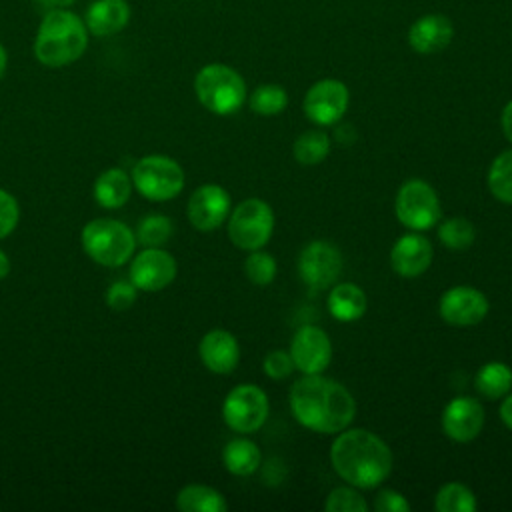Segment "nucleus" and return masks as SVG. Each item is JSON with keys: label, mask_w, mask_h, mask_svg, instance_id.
<instances>
[{"label": "nucleus", "mask_w": 512, "mask_h": 512, "mask_svg": "<svg viewBox=\"0 0 512 512\" xmlns=\"http://www.w3.org/2000/svg\"><path fill=\"white\" fill-rule=\"evenodd\" d=\"M176 278V260L162 248H146L130 264V282L138 290L158 292Z\"/></svg>", "instance_id": "obj_13"}, {"label": "nucleus", "mask_w": 512, "mask_h": 512, "mask_svg": "<svg viewBox=\"0 0 512 512\" xmlns=\"http://www.w3.org/2000/svg\"><path fill=\"white\" fill-rule=\"evenodd\" d=\"M230 214V196L218 184L196 188L188 200V220L196 230H216Z\"/></svg>", "instance_id": "obj_15"}, {"label": "nucleus", "mask_w": 512, "mask_h": 512, "mask_svg": "<svg viewBox=\"0 0 512 512\" xmlns=\"http://www.w3.org/2000/svg\"><path fill=\"white\" fill-rule=\"evenodd\" d=\"M484 426V408L470 396L452 398L442 412V430L454 442L474 440Z\"/></svg>", "instance_id": "obj_16"}, {"label": "nucleus", "mask_w": 512, "mask_h": 512, "mask_svg": "<svg viewBox=\"0 0 512 512\" xmlns=\"http://www.w3.org/2000/svg\"><path fill=\"white\" fill-rule=\"evenodd\" d=\"M172 236V220L162 214H150L138 222L136 240L146 248H160Z\"/></svg>", "instance_id": "obj_31"}, {"label": "nucleus", "mask_w": 512, "mask_h": 512, "mask_svg": "<svg viewBox=\"0 0 512 512\" xmlns=\"http://www.w3.org/2000/svg\"><path fill=\"white\" fill-rule=\"evenodd\" d=\"M454 36V26L444 14H426L408 30V44L418 54L442 52Z\"/></svg>", "instance_id": "obj_18"}, {"label": "nucleus", "mask_w": 512, "mask_h": 512, "mask_svg": "<svg viewBox=\"0 0 512 512\" xmlns=\"http://www.w3.org/2000/svg\"><path fill=\"white\" fill-rule=\"evenodd\" d=\"M18 218H20V210H18L16 198L0 188V240L6 238L16 228Z\"/></svg>", "instance_id": "obj_36"}, {"label": "nucleus", "mask_w": 512, "mask_h": 512, "mask_svg": "<svg viewBox=\"0 0 512 512\" xmlns=\"http://www.w3.org/2000/svg\"><path fill=\"white\" fill-rule=\"evenodd\" d=\"M194 92L200 104L220 116L234 114L246 102L242 76L226 64H208L194 78Z\"/></svg>", "instance_id": "obj_4"}, {"label": "nucleus", "mask_w": 512, "mask_h": 512, "mask_svg": "<svg viewBox=\"0 0 512 512\" xmlns=\"http://www.w3.org/2000/svg\"><path fill=\"white\" fill-rule=\"evenodd\" d=\"M500 418H502V422L512 430V394L502 402V406H500Z\"/></svg>", "instance_id": "obj_39"}, {"label": "nucleus", "mask_w": 512, "mask_h": 512, "mask_svg": "<svg viewBox=\"0 0 512 512\" xmlns=\"http://www.w3.org/2000/svg\"><path fill=\"white\" fill-rule=\"evenodd\" d=\"M438 310L452 326H474L488 314V298L472 286H454L442 294Z\"/></svg>", "instance_id": "obj_14"}, {"label": "nucleus", "mask_w": 512, "mask_h": 512, "mask_svg": "<svg viewBox=\"0 0 512 512\" xmlns=\"http://www.w3.org/2000/svg\"><path fill=\"white\" fill-rule=\"evenodd\" d=\"M348 98V88L340 80H318L304 96V114L318 126L336 124L348 108Z\"/></svg>", "instance_id": "obj_11"}, {"label": "nucleus", "mask_w": 512, "mask_h": 512, "mask_svg": "<svg viewBox=\"0 0 512 512\" xmlns=\"http://www.w3.org/2000/svg\"><path fill=\"white\" fill-rule=\"evenodd\" d=\"M176 506L182 512H224L228 508L218 490L202 484L184 486L176 496Z\"/></svg>", "instance_id": "obj_24"}, {"label": "nucleus", "mask_w": 512, "mask_h": 512, "mask_svg": "<svg viewBox=\"0 0 512 512\" xmlns=\"http://www.w3.org/2000/svg\"><path fill=\"white\" fill-rule=\"evenodd\" d=\"M248 104L258 116H276L288 106V94L278 84H262L250 94Z\"/></svg>", "instance_id": "obj_29"}, {"label": "nucleus", "mask_w": 512, "mask_h": 512, "mask_svg": "<svg viewBox=\"0 0 512 512\" xmlns=\"http://www.w3.org/2000/svg\"><path fill=\"white\" fill-rule=\"evenodd\" d=\"M82 246L94 262L114 268L128 262L136 246V236L120 220L96 218L84 226Z\"/></svg>", "instance_id": "obj_5"}, {"label": "nucleus", "mask_w": 512, "mask_h": 512, "mask_svg": "<svg viewBox=\"0 0 512 512\" xmlns=\"http://www.w3.org/2000/svg\"><path fill=\"white\" fill-rule=\"evenodd\" d=\"M324 508L328 512H366L368 504L354 488L340 486L328 494Z\"/></svg>", "instance_id": "obj_33"}, {"label": "nucleus", "mask_w": 512, "mask_h": 512, "mask_svg": "<svg viewBox=\"0 0 512 512\" xmlns=\"http://www.w3.org/2000/svg\"><path fill=\"white\" fill-rule=\"evenodd\" d=\"M222 462L234 476H250L260 468L262 452L248 438H234L222 450Z\"/></svg>", "instance_id": "obj_23"}, {"label": "nucleus", "mask_w": 512, "mask_h": 512, "mask_svg": "<svg viewBox=\"0 0 512 512\" xmlns=\"http://www.w3.org/2000/svg\"><path fill=\"white\" fill-rule=\"evenodd\" d=\"M132 182L144 198L152 202H164L182 192L184 170L176 160L162 154H152L136 162L132 170Z\"/></svg>", "instance_id": "obj_6"}, {"label": "nucleus", "mask_w": 512, "mask_h": 512, "mask_svg": "<svg viewBox=\"0 0 512 512\" xmlns=\"http://www.w3.org/2000/svg\"><path fill=\"white\" fill-rule=\"evenodd\" d=\"M396 216L398 220L416 232L428 230L440 220V200L434 188L424 180H408L400 186L396 194Z\"/></svg>", "instance_id": "obj_8"}, {"label": "nucleus", "mask_w": 512, "mask_h": 512, "mask_svg": "<svg viewBox=\"0 0 512 512\" xmlns=\"http://www.w3.org/2000/svg\"><path fill=\"white\" fill-rule=\"evenodd\" d=\"M88 46V28L70 8H50L34 38V56L48 68H62L76 62Z\"/></svg>", "instance_id": "obj_3"}, {"label": "nucleus", "mask_w": 512, "mask_h": 512, "mask_svg": "<svg viewBox=\"0 0 512 512\" xmlns=\"http://www.w3.org/2000/svg\"><path fill=\"white\" fill-rule=\"evenodd\" d=\"M330 460L340 478L356 488H376L392 470V452L376 434L354 428L332 442Z\"/></svg>", "instance_id": "obj_2"}, {"label": "nucleus", "mask_w": 512, "mask_h": 512, "mask_svg": "<svg viewBox=\"0 0 512 512\" xmlns=\"http://www.w3.org/2000/svg\"><path fill=\"white\" fill-rule=\"evenodd\" d=\"M130 22V4L126 0H94L86 8L84 24L88 34L106 38L124 30Z\"/></svg>", "instance_id": "obj_20"}, {"label": "nucleus", "mask_w": 512, "mask_h": 512, "mask_svg": "<svg viewBox=\"0 0 512 512\" xmlns=\"http://www.w3.org/2000/svg\"><path fill=\"white\" fill-rule=\"evenodd\" d=\"M432 262V244L420 234H404L390 250V266L402 278H416Z\"/></svg>", "instance_id": "obj_17"}, {"label": "nucleus", "mask_w": 512, "mask_h": 512, "mask_svg": "<svg viewBox=\"0 0 512 512\" xmlns=\"http://www.w3.org/2000/svg\"><path fill=\"white\" fill-rule=\"evenodd\" d=\"M288 352L296 370L304 374H322L332 358V342L322 328L306 324L294 332Z\"/></svg>", "instance_id": "obj_12"}, {"label": "nucleus", "mask_w": 512, "mask_h": 512, "mask_svg": "<svg viewBox=\"0 0 512 512\" xmlns=\"http://www.w3.org/2000/svg\"><path fill=\"white\" fill-rule=\"evenodd\" d=\"M290 410L304 428L336 434L354 420L356 402L340 382L322 374H304L290 388Z\"/></svg>", "instance_id": "obj_1"}, {"label": "nucleus", "mask_w": 512, "mask_h": 512, "mask_svg": "<svg viewBox=\"0 0 512 512\" xmlns=\"http://www.w3.org/2000/svg\"><path fill=\"white\" fill-rule=\"evenodd\" d=\"M372 506L376 512H408L410 510L408 500L398 490H392V488L380 490L374 496Z\"/></svg>", "instance_id": "obj_37"}, {"label": "nucleus", "mask_w": 512, "mask_h": 512, "mask_svg": "<svg viewBox=\"0 0 512 512\" xmlns=\"http://www.w3.org/2000/svg\"><path fill=\"white\" fill-rule=\"evenodd\" d=\"M6 68H8V54H6V48L0 44V78L4 76Z\"/></svg>", "instance_id": "obj_42"}, {"label": "nucleus", "mask_w": 512, "mask_h": 512, "mask_svg": "<svg viewBox=\"0 0 512 512\" xmlns=\"http://www.w3.org/2000/svg\"><path fill=\"white\" fill-rule=\"evenodd\" d=\"M434 508L438 512H474L478 502L468 486L460 482H448L436 492Z\"/></svg>", "instance_id": "obj_26"}, {"label": "nucleus", "mask_w": 512, "mask_h": 512, "mask_svg": "<svg viewBox=\"0 0 512 512\" xmlns=\"http://www.w3.org/2000/svg\"><path fill=\"white\" fill-rule=\"evenodd\" d=\"M474 384L484 398H502L512 388V370L504 362H488L478 370Z\"/></svg>", "instance_id": "obj_25"}, {"label": "nucleus", "mask_w": 512, "mask_h": 512, "mask_svg": "<svg viewBox=\"0 0 512 512\" xmlns=\"http://www.w3.org/2000/svg\"><path fill=\"white\" fill-rule=\"evenodd\" d=\"M500 126H502V132L504 136L512 142V100L504 106L502 110V116H500Z\"/></svg>", "instance_id": "obj_38"}, {"label": "nucleus", "mask_w": 512, "mask_h": 512, "mask_svg": "<svg viewBox=\"0 0 512 512\" xmlns=\"http://www.w3.org/2000/svg\"><path fill=\"white\" fill-rule=\"evenodd\" d=\"M276 260L268 252L252 250V254L244 260V274L256 286H266L276 278Z\"/></svg>", "instance_id": "obj_32"}, {"label": "nucleus", "mask_w": 512, "mask_h": 512, "mask_svg": "<svg viewBox=\"0 0 512 512\" xmlns=\"http://www.w3.org/2000/svg\"><path fill=\"white\" fill-rule=\"evenodd\" d=\"M132 180L122 168L104 170L94 182V198L102 208H120L128 202Z\"/></svg>", "instance_id": "obj_21"}, {"label": "nucleus", "mask_w": 512, "mask_h": 512, "mask_svg": "<svg viewBox=\"0 0 512 512\" xmlns=\"http://www.w3.org/2000/svg\"><path fill=\"white\" fill-rule=\"evenodd\" d=\"M474 236H476V230H474L472 222L468 218H462V216L448 218L438 228L440 242L450 250L470 248L472 242H474Z\"/></svg>", "instance_id": "obj_30"}, {"label": "nucleus", "mask_w": 512, "mask_h": 512, "mask_svg": "<svg viewBox=\"0 0 512 512\" xmlns=\"http://www.w3.org/2000/svg\"><path fill=\"white\" fill-rule=\"evenodd\" d=\"M486 182L494 198L512 204V150H504L492 160Z\"/></svg>", "instance_id": "obj_27"}, {"label": "nucleus", "mask_w": 512, "mask_h": 512, "mask_svg": "<svg viewBox=\"0 0 512 512\" xmlns=\"http://www.w3.org/2000/svg\"><path fill=\"white\" fill-rule=\"evenodd\" d=\"M262 370H264L270 378H274V380H282V378L290 376L292 370H294V362H292L290 352H284V350H270V352L264 356Z\"/></svg>", "instance_id": "obj_35"}, {"label": "nucleus", "mask_w": 512, "mask_h": 512, "mask_svg": "<svg viewBox=\"0 0 512 512\" xmlns=\"http://www.w3.org/2000/svg\"><path fill=\"white\" fill-rule=\"evenodd\" d=\"M48 8H70L76 0H42Z\"/></svg>", "instance_id": "obj_41"}, {"label": "nucleus", "mask_w": 512, "mask_h": 512, "mask_svg": "<svg viewBox=\"0 0 512 512\" xmlns=\"http://www.w3.org/2000/svg\"><path fill=\"white\" fill-rule=\"evenodd\" d=\"M8 272H10V260H8V256L0 250V280L6 278Z\"/></svg>", "instance_id": "obj_40"}, {"label": "nucleus", "mask_w": 512, "mask_h": 512, "mask_svg": "<svg viewBox=\"0 0 512 512\" xmlns=\"http://www.w3.org/2000/svg\"><path fill=\"white\" fill-rule=\"evenodd\" d=\"M274 230V212L260 198L240 202L228 218V236L242 250L262 248Z\"/></svg>", "instance_id": "obj_7"}, {"label": "nucleus", "mask_w": 512, "mask_h": 512, "mask_svg": "<svg viewBox=\"0 0 512 512\" xmlns=\"http://www.w3.org/2000/svg\"><path fill=\"white\" fill-rule=\"evenodd\" d=\"M198 352L204 366L214 374H230L240 360V346L236 338L222 328L206 332L200 340Z\"/></svg>", "instance_id": "obj_19"}, {"label": "nucleus", "mask_w": 512, "mask_h": 512, "mask_svg": "<svg viewBox=\"0 0 512 512\" xmlns=\"http://www.w3.org/2000/svg\"><path fill=\"white\" fill-rule=\"evenodd\" d=\"M328 310L340 322H354L366 312V294L352 282L336 284L328 294Z\"/></svg>", "instance_id": "obj_22"}, {"label": "nucleus", "mask_w": 512, "mask_h": 512, "mask_svg": "<svg viewBox=\"0 0 512 512\" xmlns=\"http://www.w3.org/2000/svg\"><path fill=\"white\" fill-rule=\"evenodd\" d=\"M136 286L126 280H118L106 290V304L112 310H128L136 302Z\"/></svg>", "instance_id": "obj_34"}, {"label": "nucleus", "mask_w": 512, "mask_h": 512, "mask_svg": "<svg viewBox=\"0 0 512 512\" xmlns=\"http://www.w3.org/2000/svg\"><path fill=\"white\" fill-rule=\"evenodd\" d=\"M222 418L234 432H256L268 418V396L254 384L232 388L222 404Z\"/></svg>", "instance_id": "obj_9"}, {"label": "nucleus", "mask_w": 512, "mask_h": 512, "mask_svg": "<svg viewBox=\"0 0 512 512\" xmlns=\"http://www.w3.org/2000/svg\"><path fill=\"white\" fill-rule=\"evenodd\" d=\"M342 264L344 262L340 250L326 240H314L306 244L298 256L300 278L314 290L330 288L338 280Z\"/></svg>", "instance_id": "obj_10"}, {"label": "nucleus", "mask_w": 512, "mask_h": 512, "mask_svg": "<svg viewBox=\"0 0 512 512\" xmlns=\"http://www.w3.org/2000/svg\"><path fill=\"white\" fill-rule=\"evenodd\" d=\"M292 152L294 158L304 166L320 164L330 152V138L322 130H308L296 138Z\"/></svg>", "instance_id": "obj_28"}]
</instances>
